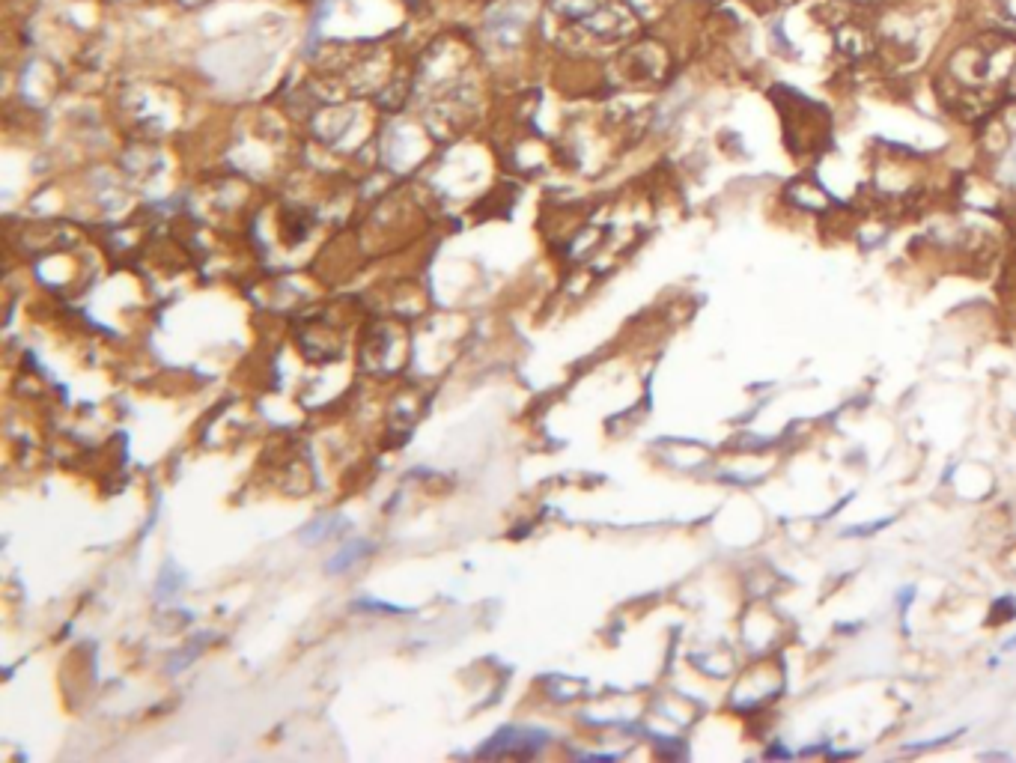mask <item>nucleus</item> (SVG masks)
<instances>
[{
	"label": "nucleus",
	"mask_w": 1016,
	"mask_h": 763,
	"mask_svg": "<svg viewBox=\"0 0 1016 763\" xmlns=\"http://www.w3.org/2000/svg\"><path fill=\"white\" fill-rule=\"evenodd\" d=\"M838 45H841L844 51H850V57H865V54H871V39L862 36L859 27H844V30H838Z\"/></svg>",
	"instance_id": "obj_1"
}]
</instances>
